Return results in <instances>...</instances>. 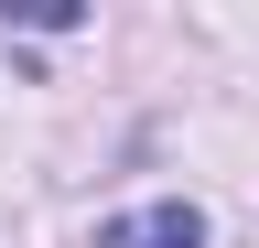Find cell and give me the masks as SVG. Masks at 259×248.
Masks as SVG:
<instances>
[{"label": "cell", "instance_id": "6da1fadb", "mask_svg": "<svg viewBox=\"0 0 259 248\" xmlns=\"http://www.w3.org/2000/svg\"><path fill=\"white\" fill-rule=\"evenodd\" d=\"M97 248H205V216H194L184 194H162V205H130L97 227Z\"/></svg>", "mask_w": 259, "mask_h": 248}]
</instances>
